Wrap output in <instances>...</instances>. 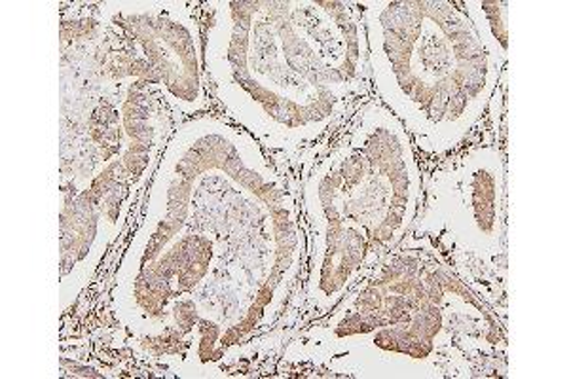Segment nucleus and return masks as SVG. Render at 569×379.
Here are the masks:
<instances>
[{"mask_svg": "<svg viewBox=\"0 0 569 379\" xmlns=\"http://www.w3.org/2000/svg\"><path fill=\"white\" fill-rule=\"evenodd\" d=\"M367 42L383 101L431 156L477 133L498 93L503 59L458 2H365Z\"/></svg>", "mask_w": 569, "mask_h": 379, "instance_id": "1", "label": "nucleus"}, {"mask_svg": "<svg viewBox=\"0 0 569 379\" xmlns=\"http://www.w3.org/2000/svg\"><path fill=\"white\" fill-rule=\"evenodd\" d=\"M313 171L310 222L313 257L310 292L335 306L362 268L378 262L407 233L421 200V173L407 129L389 118L382 129L362 128Z\"/></svg>", "mask_w": 569, "mask_h": 379, "instance_id": "2", "label": "nucleus"}, {"mask_svg": "<svg viewBox=\"0 0 569 379\" xmlns=\"http://www.w3.org/2000/svg\"><path fill=\"white\" fill-rule=\"evenodd\" d=\"M442 169L452 220L439 241L477 295L498 309L505 281V156L496 142L471 148Z\"/></svg>", "mask_w": 569, "mask_h": 379, "instance_id": "3", "label": "nucleus"}, {"mask_svg": "<svg viewBox=\"0 0 569 379\" xmlns=\"http://www.w3.org/2000/svg\"><path fill=\"white\" fill-rule=\"evenodd\" d=\"M469 20L485 40V44L498 58H509V27H507V2H461Z\"/></svg>", "mask_w": 569, "mask_h": 379, "instance_id": "4", "label": "nucleus"}]
</instances>
